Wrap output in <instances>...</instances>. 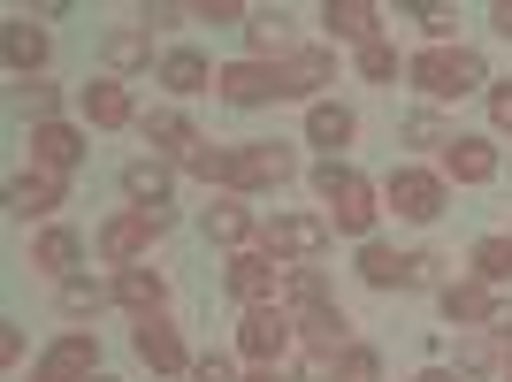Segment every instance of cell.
<instances>
[{
	"mask_svg": "<svg viewBox=\"0 0 512 382\" xmlns=\"http://www.w3.org/2000/svg\"><path fill=\"white\" fill-rule=\"evenodd\" d=\"M406 77H413L421 100H467V92H490L497 85L490 62H482L474 46H421V54L406 62Z\"/></svg>",
	"mask_w": 512,
	"mask_h": 382,
	"instance_id": "obj_1",
	"label": "cell"
},
{
	"mask_svg": "<svg viewBox=\"0 0 512 382\" xmlns=\"http://www.w3.org/2000/svg\"><path fill=\"white\" fill-rule=\"evenodd\" d=\"M314 191H321V207H329V222H337L344 237H360L367 245V230H375V184H367L360 169H352V161H321L314 169Z\"/></svg>",
	"mask_w": 512,
	"mask_h": 382,
	"instance_id": "obj_2",
	"label": "cell"
},
{
	"mask_svg": "<svg viewBox=\"0 0 512 382\" xmlns=\"http://www.w3.org/2000/svg\"><path fill=\"white\" fill-rule=\"evenodd\" d=\"M176 222V207H130V214H115V222H100V260L123 276V268H138L146 260V245L161 230Z\"/></svg>",
	"mask_w": 512,
	"mask_h": 382,
	"instance_id": "obj_3",
	"label": "cell"
},
{
	"mask_svg": "<svg viewBox=\"0 0 512 382\" xmlns=\"http://www.w3.org/2000/svg\"><path fill=\"white\" fill-rule=\"evenodd\" d=\"M291 176H299V153L276 146V138H253V146H230V184L222 191H237V199L245 191H283Z\"/></svg>",
	"mask_w": 512,
	"mask_h": 382,
	"instance_id": "obj_4",
	"label": "cell"
},
{
	"mask_svg": "<svg viewBox=\"0 0 512 382\" xmlns=\"http://www.w3.org/2000/svg\"><path fill=\"white\" fill-rule=\"evenodd\" d=\"M283 276H291V268H283L268 245H253V253H230V268H222V291H230L237 306L253 314V306H283Z\"/></svg>",
	"mask_w": 512,
	"mask_h": 382,
	"instance_id": "obj_5",
	"label": "cell"
},
{
	"mask_svg": "<svg viewBox=\"0 0 512 382\" xmlns=\"http://www.w3.org/2000/svg\"><path fill=\"white\" fill-rule=\"evenodd\" d=\"M291 344H299V321H291V306H253V314L237 321V352H245L253 367H276Z\"/></svg>",
	"mask_w": 512,
	"mask_h": 382,
	"instance_id": "obj_6",
	"label": "cell"
},
{
	"mask_svg": "<svg viewBox=\"0 0 512 382\" xmlns=\"http://www.w3.org/2000/svg\"><path fill=\"white\" fill-rule=\"evenodd\" d=\"M260 245L276 260H299L306 268V260L329 245V214H268V222H260Z\"/></svg>",
	"mask_w": 512,
	"mask_h": 382,
	"instance_id": "obj_7",
	"label": "cell"
},
{
	"mask_svg": "<svg viewBox=\"0 0 512 382\" xmlns=\"http://www.w3.org/2000/svg\"><path fill=\"white\" fill-rule=\"evenodd\" d=\"M383 199L406 214V222H436V214H444V199H451V184H444L436 169H390Z\"/></svg>",
	"mask_w": 512,
	"mask_h": 382,
	"instance_id": "obj_8",
	"label": "cell"
},
{
	"mask_svg": "<svg viewBox=\"0 0 512 382\" xmlns=\"http://www.w3.org/2000/svg\"><path fill=\"white\" fill-rule=\"evenodd\" d=\"M214 92L230 107H268V100H283V69L276 62H230V69H214Z\"/></svg>",
	"mask_w": 512,
	"mask_h": 382,
	"instance_id": "obj_9",
	"label": "cell"
},
{
	"mask_svg": "<svg viewBox=\"0 0 512 382\" xmlns=\"http://www.w3.org/2000/svg\"><path fill=\"white\" fill-rule=\"evenodd\" d=\"M92 375H100V337H92V329H69V337L46 344L39 382H92Z\"/></svg>",
	"mask_w": 512,
	"mask_h": 382,
	"instance_id": "obj_10",
	"label": "cell"
},
{
	"mask_svg": "<svg viewBox=\"0 0 512 382\" xmlns=\"http://www.w3.org/2000/svg\"><path fill=\"white\" fill-rule=\"evenodd\" d=\"M490 176H497V146H490V138H474V130H451L444 184H490Z\"/></svg>",
	"mask_w": 512,
	"mask_h": 382,
	"instance_id": "obj_11",
	"label": "cell"
},
{
	"mask_svg": "<svg viewBox=\"0 0 512 382\" xmlns=\"http://www.w3.org/2000/svg\"><path fill=\"white\" fill-rule=\"evenodd\" d=\"M62 199H69V176H46V169H31V176L8 184V214H16V222H46Z\"/></svg>",
	"mask_w": 512,
	"mask_h": 382,
	"instance_id": "obj_12",
	"label": "cell"
},
{
	"mask_svg": "<svg viewBox=\"0 0 512 382\" xmlns=\"http://www.w3.org/2000/svg\"><path fill=\"white\" fill-rule=\"evenodd\" d=\"M130 344H138V360H146L153 375H192V352H184V337H176L161 314L138 321V337H130Z\"/></svg>",
	"mask_w": 512,
	"mask_h": 382,
	"instance_id": "obj_13",
	"label": "cell"
},
{
	"mask_svg": "<svg viewBox=\"0 0 512 382\" xmlns=\"http://www.w3.org/2000/svg\"><path fill=\"white\" fill-rule=\"evenodd\" d=\"M77 107H85V123H92V130H130V123H138V107H130L123 77H100V85H85V92H77Z\"/></svg>",
	"mask_w": 512,
	"mask_h": 382,
	"instance_id": "obj_14",
	"label": "cell"
},
{
	"mask_svg": "<svg viewBox=\"0 0 512 382\" xmlns=\"http://www.w3.org/2000/svg\"><path fill=\"white\" fill-rule=\"evenodd\" d=\"M276 69H283V100H314V92L337 77V54H329V46H299V54L276 62Z\"/></svg>",
	"mask_w": 512,
	"mask_h": 382,
	"instance_id": "obj_15",
	"label": "cell"
},
{
	"mask_svg": "<svg viewBox=\"0 0 512 382\" xmlns=\"http://www.w3.org/2000/svg\"><path fill=\"white\" fill-rule=\"evenodd\" d=\"M207 237H214V245H230V253H253L260 222H253V207H245L237 191H222V199L207 207Z\"/></svg>",
	"mask_w": 512,
	"mask_h": 382,
	"instance_id": "obj_16",
	"label": "cell"
},
{
	"mask_svg": "<svg viewBox=\"0 0 512 382\" xmlns=\"http://www.w3.org/2000/svg\"><path fill=\"white\" fill-rule=\"evenodd\" d=\"M360 276L375 283V291H421V268H413V253H390V245H375V237L360 245Z\"/></svg>",
	"mask_w": 512,
	"mask_h": 382,
	"instance_id": "obj_17",
	"label": "cell"
},
{
	"mask_svg": "<svg viewBox=\"0 0 512 382\" xmlns=\"http://www.w3.org/2000/svg\"><path fill=\"white\" fill-rule=\"evenodd\" d=\"M31 161H39L46 176H69L77 161H85V138H77L69 123H39L31 130Z\"/></svg>",
	"mask_w": 512,
	"mask_h": 382,
	"instance_id": "obj_18",
	"label": "cell"
},
{
	"mask_svg": "<svg viewBox=\"0 0 512 382\" xmlns=\"http://www.w3.org/2000/svg\"><path fill=\"white\" fill-rule=\"evenodd\" d=\"M436 306H444V321H459V329H490L505 298H490V283H444Z\"/></svg>",
	"mask_w": 512,
	"mask_h": 382,
	"instance_id": "obj_19",
	"label": "cell"
},
{
	"mask_svg": "<svg viewBox=\"0 0 512 382\" xmlns=\"http://www.w3.org/2000/svg\"><path fill=\"white\" fill-rule=\"evenodd\" d=\"M100 62L115 69V77H130V69H146V62H153V31H146V23H115V31L100 39Z\"/></svg>",
	"mask_w": 512,
	"mask_h": 382,
	"instance_id": "obj_20",
	"label": "cell"
},
{
	"mask_svg": "<svg viewBox=\"0 0 512 382\" xmlns=\"http://www.w3.org/2000/svg\"><path fill=\"white\" fill-rule=\"evenodd\" d=\"M115 298H123L138 321H153L161 306H169V283H161V268H146V260H138V268H123V276H115Z\"/></svg>",
	"mask_w": 512,
	"mask_h": 382,
	"instance_id": "obj_21",
	"label": "cell"
},
{
	"mask_svg": "<svg viewBox=\"0 0 512 382\" xmlns=\"http://www.w3.org/2000/svg\"><path fill=\"white\" fill-rule=\"evenodd\" d=\"M169 161H146V153H138V161H123V191H130V207H169Z\"/></svg>",
	"mask_w": 512,
	"mask_h": 382,
	"instance_id": "obj_22",
	"label": "cell"
},
{
	"mask_svg": "<svg viewBox=\"0 0 512 382\" xmlns=\"http://www.w3.org/2000/svg\"><path fill=\"white\" fill-rule=\"evenodd\" d=\"M321 23H329V39H352V46H375V8H367V0H329V8H321Z\"/></svg>",
	"mask_w": 512,
	"mask_h": 382,
	"instance_id": "obj_23",
	"label": "cell"
},
{
	"mask_svg": "<svg viewBox=\"0 0 512 382\" xmlns=\"http://www.w3.org/2000/svg\"><path fill=\"white\" fill-rule=\"evenodd\" d=\"M138 130H146V146H169V153H192L199 146V130L184 107H153V115H138Z\"/></svg>",
	"mask_w": 512,
	"mask_h": 382,
	"instance_id": "obj_24",
	"label": "cell"
},
{
	"mask_svg": "<svg viewBox=\"0 0 512 382\" xmlns=\"http://www.w3.org/2000/svg\"><path fill=\"white\" fill-rule=\"evenodd\" d=\"M352 107H337V100H314L306 107V138H314V146H329V161H337V146H352Z\"/></svg>",
	"mask_w": 512,
	"mask_h": 382,
	"instance_id": "obj_25",
	"label": "cell"
},
{
	"mask_svg": "<svg viewBox=\"0 0 512 382\" xmlns=\"http://www.w3.org/2000/svg\"><path fill=\"white\" fill-rule=\"evenodd\" d=\"M245 39H253V62H268V54H276V62H291V54H299V46H291V16H283V8H260V16L245 23Z\"/></svg>",
	"mask_w": 512,
	"mask_h": 382,
	"instance_id": "obj_26",
	"label": "cell"
},
{
	"mask_svg": "<svg viewBox=\"0 0 512 382\" xmlns=\"http://www.w3.org/2000/svg\"><path fill=\"white\" fill-rule=\"evenodd\" d=\"M161 85H169L176 100H192V92H214V69H207V54H192V46H176L169 62H161Z\"/></svg>",
	"mask_w": 512,
	"mask_h": 382,
	"instance_id": "obj_27",
	"label": "cell"
},
{
	"mask_svg": "<svg viewBox=\"0 0 512 382\" xmlns=\"http://www.w3.org/2000/svg\"><path fill=\"white\" fill-rule=\"evenodd\" d=\"M85 260V237L77 230H39V245H31V268H46V276H62L69 283V268Z\"/></svg>",
	"mask_w": 512,
	"mask_h": 382,
	"instance_id": "obj_28",
	"label": "cell"
},
{
	"mask_svg": "<svg viewBox=\"0 0 512 382\" xmlns=\"http://www.w3.org/2000/svg\"><path fill=\"white\" fill-rule=\"evenodd\" d=\"M291 321H299V344H306V352H344V329H352L344 306H314V314H291Z\"/></svg>",
	"mask_w": 512,
	"mask_h": 382,
	"instance_id": "obj_29",
	"label": "cell"
},
{
	"mask_svg": "<svg viewBox=\"0 0 512 382\" xmlns=\"http://www.w3.org/2000/svg\"><path fill=\"white\" fill-rule=\"evenodd\" d=\"M46 54H54V39H46L31 16H8V62L31 77V69H46Z\"/></svg>",
	"mask_w": 512,
	"mask_h": 382,
	"instance_id": "obj_30",
	"label": "cell"
},
{
	"mask_svg": "<svg viewBox=\"0 0 512 382\" xmlns=\"http://www.w3.org/2000/svg\"><path fill=\"white\" fill-rule=\"evenodd\" d=\"M107 298H115V283H100V276H69V283H62V314H69V321H92Z\"/></svg>",
	"mask_w": 512,
	"mask_h": 382,
	"instance_id": "obj_31",
	"label": "cell"
},
{
	"mask_svg": "<svg viewBox=\"0 0 512 382\" xmlns=\"http://www.w3.org/2000/svg\"><path fill=\"white\" fill-rule=\"evenodd\" d=\"M283 306H291V314L329 306V276H321V268H291V276H283Z\"/></svg>",
	"mask_w": 512,
	"mask_h": 382,
	"instance_id": "obj_32",
	"label": "cell"
},
{
	"mask_svg": "<svg viewBox=\"0 0 512 382\" xmlns=\"http://www.w3.org/2000/svg\"><path fill=\"white\" fill-rule=\"evenodd\" d=\"M474 283H512V237H482L474 245Z\"/></svg>",
	"mask_w": 512,
	"mask_h": 382,
	"instance_id": "obj_33",
	"label": "cell"
},
{
	"mask_svg": "<svg viewBox=\"0 0 512 382\" xmlns=\"http://www.w3.org/2000/svg\"><path fill=\"white\" fill-rule=\"evenodd\" d=\"M406 146H421V153H444V146H451V130H444V115H436V107L406 115Z\"/></svg>",
	"mask_w": 512,
	"mask_h": 382,
	"instance_id": "obj_34",
	"label": "cell"
},
{
	"mask_svg": "<svg viewBox=\"0 0 512 382\" xmlns=\"http://www.w3.org/2000/svg\"><path fill=\"white\" fill-rule=\"evenodd\" d=\"M329 382H383V360H375L367 344H344V352H337V375H329Z\"/></svg>",
	"mask_w": 512,
	"mask_h": 382,
	"instance_id": "obj_35",
	"label": "cell"
},
{
	"mask_svg": "<svg viewBox=\"0 0 512 382\" xmlns=\"http://www.w3.org/2000/svg\"><path fill=\"white\" fill-rule=\"evenodd\" d=\"M184 169L207 176V184H230V146H207V138H199V146L184 153Z\"/></svg>",
	"mask_w": 512,
	"mask_h": 382,
	"instance_id": "obj_36",
	"label": "cell"
},
{
	"mask_svg": "<svg viewBox=\"0 0 512 382\" xmlns=\"http://www.w3.org/2000/svg\"><path fill=\"white\" fill-rule=\"evenodd\" d=\"M360 77H367V85H390V77H398V46H390V39L360 46Z\"/></svg>",
	"mask_w": 512,
	"mask_h": 382,
	"instance_id": "obj_37",
	"label": "cell"
},
{
	"mask_svg": "<svg viewBox=\"0 0 512 382\" xmlns=\"http://www.w3.org/2000/svg\"><path fill=\"white\" fill-rule=\"evenodd\" d=\"M16 107L31 115V130H39V123H54V107H62V100H54V85H31V77H23V85H16Z\"/></svg>",
	"mask_w": 512,
	"mask_h": 382,
	"instance_id": "obj_38",
	"label": "cell"
},
{
	"mask_svg": "<svg viewBox=\"0 0 512 382\" xmlns=\"http://www.w3.org/2000/svg\"><path fill=\"white\" fill-rule=\"evenodd\" d=\"M490 367H497V344H490V329H474L459 344V375H490Z\"/></svg>",
	"mask_w": 512,
	"mask_h": 382,
	"instance_id": "obj_39",
	"label": "cell"
},
{
	"mask_svg": "<svg viewBox=\"0 0 512 382\" xmlns=\"http://www.w3.org/2000/svg\"><path fill=\"white\" fill-rule=\"evenodd\" d=\"M413 23L428 31V46H451V31H459V8H413Z\"/></svg>",
	"mask_w": 512,
	"mask_h": 382,
	"instance_id": "obj_40",
	"label": "cell"
},
{
	"mask_svg": "<svg viewBox=\"0 0 512 382\" xmlns=\"http://www.w3.org/2000/svg\"><path fill=\"white\" fill-rule=\"evenodd\" d=\"M138 23H146V31H176V23H192V8H176V0H146Z\"/></svg>",
	"mask_w": 512,
	"mask_h": 382,
	"instance_id": "obj_41",
	"label": "cell"
},
{
	"mask_svg": "<svg viewBox=\"0 0 512 382\" xmlns=\"http://www.w3.org/2000/svg\"><path fill=\"white\" fill-rule=\"evenodd\" d=\"M192 23H253V16H245L237 0H199V8H192Z\"/></svg>",
	"mask_w": 512,
	"mask_h": 382,
	"instance_id": "obj_42",
	"label": "cell"
},
{
	"mask_svg": "<svg viewBox=\"0 0 512 382\" xmlns=\"http://www.w3.org/2000/svg\"><path fill=\"white\" fill-rule=\"evenodd\" d=\"M490 123L512 130V77H497V85H490Z\"/></svg>",
	"mask_w": 512,
	"mask_h": 382,
	"instance_id": "obj_43",
	"label": "cell"
},
{
	"mask_svg": "<svg viewBox=\"0 0 512 382\" xmlns=\"http://www.w3.org/2000/svg\"><path fill=\"white\" fill-rule=\"evenodd\" d=\"M192 382H237V375H230V360H222V352H207V360H192Z\"/></svg>",
	"mask_w": 512,
	"mask_h": 382,
	"instance_id": "obj_44",
	"label": "cell"
},
{
	"mask_svg": "<svg viewBox=\"0 0 512 382\" xmlns=\"http://www.w3.org/2000/svg\"><path fill=\"white\" fill-rule=\"evenodd\" d=\"M490 31H497V39H512V0H497V8H490Z\"/></svg>",
	"mask_w": 512,
	"mask_h": 382,
	"instance_id": "obj_45",
	"label": "cell"
},
{
	"mask_svg": "<svg viewBox=\"0 0 512 382\" xmlns=\"http://www.w3.org/2000/svg\"><path fill=\"white\" fill-rule=\"evenodd\" d=\"M245 382H299V375H283V367H253Z\"/></svg>",
	"mask_w": 512,
	"mask_h": 382,
	"instance_id": "obj_46",
	"label": "cell"
},
{
	"mask_svg": "<svg viewBox=\"0 0 512 382\" xmlns=\"http://www.w3.org/2000/svg\"><path fill=\"white\" fill-rule=\"evenodd\" d=\"M413 382H459V375H451V367H421Z\"/></svg>",
	"mask_w": 512,
	"mask_h": 382,
	"instance_id": "obj_47",
	"label": "cell"
},
{
	"mask_svg": "<svg viewBox=\"0 0 512 382\" xmlns=\"http://www.w3.org/2000/svg\"><path fill=\"white\" fill-rule=\"evenodd\" d=\"M92 382H115V375H92Z\"/></svg>",
	"mask_w": 512,
	"mask_h": 382,
	"instance_id": "obj_48",
	"label": "cell"
},
{
	"mask_svg": "<svg viewBox=\"0 0 512 382\" xmlns=\"http://www.w3.org/2000/svg\"><path fill=\"white\" fill-rule=\"evenodd\" d=\"M505 382H512V360H505Z\"/></svg>",
	"mask_w": 512,
	"mask_h": 382,
	"instance_id": "obj_49",
	"label": "cell"
},
{
	"mask_svg": "<svg viewBox=\"0 0 512 382\" xmlns=\"http://www.w3.org/2000/svg\"><path fill=\"white\" fill-rule=\"evenodd\" d=\"M31 382H39V375H31Z\"/></svg>",
	"mask_w": 512,
	"mask_h": 382,
	"instance_id": "obj_50",
	"label": "cell"
}]
</instances>
